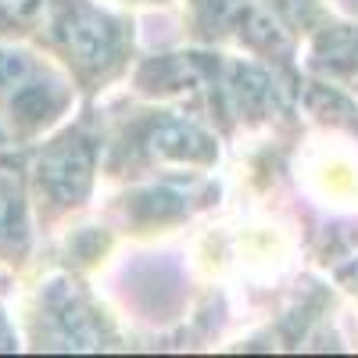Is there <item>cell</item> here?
<instances>
[{"instance_id":"4","label":"cell","mask_w":358,"mask_h":358,"mask_svg":"<svg viewBox=\"0 0 358 358\" xmlns=\"http://www.w3.org/2000/svg\"><path fill=\"white\" fill-rule=\"evenodd\" d=\"M29 83V62L22 54L0 50V90H18Z\"/></svg>"},{"instance_id":"5","label":"cell","mask_w":358,"mask_h":358,"mask_svg":"<svg viewBox=\"0 0 358 358\" xmlns=\"http://www.w3.org/2000/svg\"><path fill=\"white\" fill-rule=\"evenodd\" d=\"M15 219H18V197L0 187V233H8L15 226Z\"/></svg>"},{"instance_id":"6","label":"cell","mask_w":358,"mask_h":358,"mask_svg":"<svg viewBox=\"0 0 358 358\" xmlns=\"http://www.w3.org/2000/svg\"><path fill=\"white\" fill-rule=\"evenodd\" d=\"M0 8H4L8 15H15V18H25V15H33L40 8V0H0Z\"/></svg>"},{"instance_id":"3","label":"cell","mask_w":358,"mask_h":358,"mask_svg":"<svg viewBox=\"0 0 358 358\" xmlns=\"http://www.w3.org/2000/svg\"><path fill=\"white\" fill-rule=\"evenodd\" d=\"M155 151L158 155H172V158H197V155H208V140L190 129V126H162L155 133Z\"/></svg>"},{"instance_id":"1","label":"cell","mask_w":358,"mask_h":358,"mask_svg":"<svg viewBox=\"0 0 358 358\" xmlns=\"http://www.w3.org/2000/svg\"><path fill=\"white\" fill-rule=\"evenodd\" d=\"M40 179L47 183V190L57 201H72L83 197L86 183H90V155L86 147H57L40 162Z\"/></svg>"},{"instance_id":"2","label":"cell","mask_w":358,"mask_h":358,"mask_svg":"<svg viewBox=\"0 0 358 358\" xmlns=\"http://www.w3.org/2000/svg\"><path fill=\"white\" fill-rule=\"evenodd\" d=\"M65 43H69V50L79 57V62L104 65L111 57V29L101 18L79 11V15L65 18Z\"/></svg>"}]
</instances>
